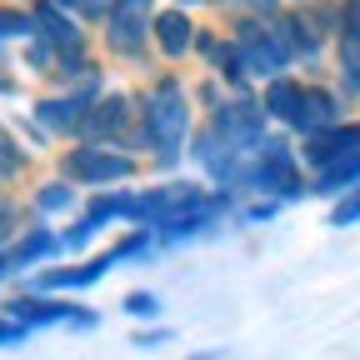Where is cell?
I'll list each match as a JSON object with an SVG mask.
<instances>
[{"mask_svg": "<svg viewBox=\"0 0 360 360\" xmlns=\"http://www.w3.org/2000/svg\"><path fill=\"white\" fill-rule=\"evenodd\" d=\"M186 125H191L186 90H180V80H160L155 96L146 101V130H150V141L165 150V160L180 150V141H186Z\"/></svg>", "mask_w": 360, "mask_h": 360, "instance_id": "cell-1", "label": "cell"}, {"mask_svg": "<svg viewBox=\"0 0 360 360\" xmlns=\"http://www.w3.org/2000/svg\"><path fill=\"white\" fill-rule=\"evenodd\" d=\"M245 180H250V186L255 191H270V195H276V200H295L300 191H305V175H300V160H295V150L281 141V135H276V141H265L260 146V160L245 170Z\"/></svg>", "mask_w": 360, "mask_h": 360, "instance_id": "cell-2", "label": "cell"}, {"mask_svg": "<svg viewBox=\"0 0 360 360\" xmlns=\"http://www.w3.org/2000/svg\"><path fill=\"white\" fill-rule=\"evenodd\" d=\"M65 175L70 180H90V186H105V180H130L135 175V160L101 146V141H90V146H75L65 155Z\"/></svg>", "mask_w": 360, "mask_h": 360, "instance_id": "cell-3", "label": "cell"}, {"mask_svg": "<svg viewBox=\"0 0 360 360\" xmlns=\"http://www.w3.org/2000/svg\"><path fill=\"white\" fill-rule=\"evenodd\" d=\"M215 135H225L231 150H250V146H265V110L255 101H236V105H220L215 110Z\"/></svg>", "mask_w": 360, "mask_h": 360, "instance_id": "cell-4", "label": "cell"}, {"mask_svg": "<svg viewBox=\"0 0 360 360\" xmlns=\"http://www.w3.org/2000/svg\"><path fill=\"white\" fill-rule=\"evenodd\" d=\"M240 65L250 75H270V80H281V70L290 65V51L281 45V35H265L260 25H240Z\"/></svg>", "mask_w": 360, "mask_h": 360, "instance_id": "cell-5", "label": "cell"}, {"mask_svg": "<svg viewBox=\"0 0 360 360\" xmlns=\"http://www.w3.org/2000/svg\"><path fill=\"white\" fill-rule=\"evenodd\" d=\"M20 326H96V310H80V305H65V300H45V295H20L6 305Z\"/></svg>", "mask_w": 360, "mask_h": 360, "instance_id": "cell-6", "label": "cell"}, {"mask_svg": "<svg viewBox=\"0 0 360 360\" xmlns=\"http://www.w3.org/2000/svg\"><path fill=\"white\" fill-rule=\"evenodd\" d=\"M345 125V110H340V96L326 85H305V96H300V115H295V130H305V141L310 135H321V130H335Z\"/></svg>", "mask_w": 360, "mask_h": 360, "instance_id": "cell-7", "label": "cell"}, {"mask_svg": "<svg viewBox=\"0 0 360 360\" xmlns=\"http://www.w3.org/2000/svg\"><path fill=\"white\" fill-rule=\"evenodd\" d=\"M355 150H360V120H345V125H335V130H321V135H310V141L300 146V155H305L310 170H326L330 160L355 155Z\"/></svg>", "mask_w": 360, "mask_h": 360, "instance_id": "cell-8", "label": "cell"}, {"mask_svg": "<svg viewBox=\"0 0 360 360\" xmlns=\"http://www.w3.org/2000/svg\"><path fill=\"white\" fill-rule=\"evenodd\" d=\"M115 260H120V255H115V250H105V255H96L90 265H75V270H45L40 285H45V290H85V285H96Z\"/></svg>", "mask_w": 360, "mask_h": 360, "instance_id": "cell-9", "label": "cell"}, {"mask_svg": "<svg viewBox=\"0 0 360 360\" xmlns=\"http://www.w3.org/2000/svg\"><path fill=\"white\" fill-rule=\"evenodd\" d=\"M355 186H360V150H355V155L330 160L326 170H315V186H310V191H315V195H335V200H340V195H345V191H355Z\"/></svg>", "mask_w": 360, "mask_h": 360, "instance_id": "cell-10", "label": "cell"}, {"mask_svg": "<svg viewBox=\"0 0 360 360\" xmlns=\"http://www.w3.org/2000/svg\"><path fill=\"white\" fill-rule=\"evenodd\" d=\"M35 35L45 45H56V51H80V30L70 15H60V6H40L35 11Z\"/></svg>", "mask_w": 360, "mask_h": 360, "instance_id": "cell-11", "label": "cell"}, {"mask_svg": "<svg viewBox=\"0 0 360 360\" xmlns=\"http://www.w3.org/2000/svg\"><path fill=\"white\" fill-rule=\"evenodd\" d=\"M155 40H160L165 56H186L191 40H195L191 15H186V11H165V15H155Z\"/></svg>", "mask_w": 360, "mask_h": 360, "instance_id": "cell-12", "label": "cell"}, {"mask_svg": "<svg viewBox=\"0 0 360 360\" xmlns=\"http://www.w3.org/2000/svg\"><path fill=\"white\" fill-rule=\"evenodd\" d=\"M300 96H305V85H295V80H270V90H265V115H276V120H285V125H295V115H300Z\"/></svg>", "mask_w": 360, "mask_h": 360, "instance_id": "cell-13", "label": "cell"}, {"mask_svg": "<svg viewBox=\"0 0 360 360\" xmlns=\"http://www.w3.org/2000/svg\"><path fill=\"white\" fill-rule=\"evenodd\" d=\"M120 125H125V101H101V105L85 110L80 135H115Z\"/></svg>", "mask_w": 360, "mask_h": 360, "instance_id": "cell-14", "label": "cell"}, {"mask_svg": "<svg viewBox=\"0 0 360 360\" xmlns=\"http://www.w3.org/2000/svg\"><path fill=\"white\" fill-rule=\"evenodd\" d=\"M51 250H60V240L51 236V231H40V225H35V231L11 250V270H20V265H35L40 255H51Z\"/></svg>", "mask_w": 360, "mask_h": 360, "instance_id": "cell-15", "label": "cell"}, {"mask_svg": "<svg viewBox=\"0 0 360 360\" xmlns=\"http://www.w3.org/2000/svg\"><path fill=\"white\" fill-rule=\"evenodd\" d=\"M135 200H141V195H125V191H115V195H96V200H90V210H85V220H90V225L115 220V215H130V220H135Z\"/></svg>", "mask_w": 360, "mask_h": 360, "instance_id": "cell-16", "label": "cell"}, {"mask_svg": "<svg viewBox=\"0 0 360 360\" xmlns=\"http://www.w3.org/2000/svg\"><path fill=\"white\" fill-rule=\"evenodd\" d=\"M146 45V20H110V51L135 56Z\"/></svg>", "mask_w": 360, "mask_h": 360, "instance_id": "cell-17", "label": "cell"}, {"mask_svg": "<svg viewBox=\"0 0 360 360\" xmlns=\"http://www.w3.org/2000/svg\"><path fill=\"white\" fill-rule=\"evenodd\" d=\"M40 120L51 125V130H75L85 120V110L75 101H40Z\"/></svg>", "mask_w": 360, "mask_h": 360, "instance_id": "cell-18", "label": "cell"}, {"mask_svg": "<svg viewBox=\"0 0 360 360\" xmlns=\"http://www.w3.org/2000/svg\"><path fill=\"white\" fill-rule=\"evenodd\" d=\"M330 225H335V231H345V225H360V186L345 191V195L330 205Z\"/></svg>", "mask_w": 360, "mask_h": 360, "instance_id": "cell-19", "label": "cell"}, {"mask_svg": "<svg viewBox=\"0 0 360 360\" xmlns=\"http://www.w3.org/2000/svg\"><path fill=\"white\" fill-rule=\"evenodd\" d=\"M35 205H40V210H70V205H75V191H70V186H40V191H35Z\"/></svg>", "mask_w": 360, "mask_h": 360, "instance_id": "cell-20", "label": "cell"}, {"mask_svg": "<svg viewBox=\"0 0 360 360\" xmlns=\"http://www.w3.org/2000/svg\"><path fill=\"white\" fill-rule=\"evenodd\" d=\"M125 310L135 315V321H155V315H160V300H155L150 290H130V295H125Z\"/></svg>", "mask_w": 360, "mask_h": 360, "instance_id": "cell-21", "label": "cell"}, {"mask_svg": "<svg viewBox=\"0 0 360 360\" xmlns=\"http://www.w3.org/2000/svg\"><path fill=\"white\" fill-rule=\"evenodd\" d=\"M155 0H115L110 6V20H146Z\"/></svg>", "mask_w": 360, "mask_h": 360, "instance_id": "cell-22", "label": "cell"}, {"mask_svg": "<svg viewBox=\"0 0 360 360\" xmlns=\"http://www.w3.org/2000/svg\"><path fill=\"white\" fill-rule=\"evenodd\" d=\"M0 35H35V15H15V11H0Z\"/></svg>", "mask_w": 360, "mask_h": 360, "instance_id": "cell-23", "label": "cell"}, {"mask_svg": "<svg viewBox=\"0 0 360 360\" xmlns=\"http://www.w3.org/2000/svg\"><path fill=\"white\" fill-rule=\"evenodd\" d=\"M56 6H60V11H80V15L96 20V15H110L115 0H56Z\"/></svg>", "mask_w": 360, "mask_h": 360, "instance_id": "cell-24", "label": "cell"}, {"mask_svg": "<svg viewBox=\"0 0 360 360\" xmlns=\"http://www.w3.org/2000/svg\"><path fill=\"white\" fill-rule=\"evenodd\" d=\"M25 330H30V326H20L11 310L0 315V345H15V340H25Z\"/></svg>", "mask_w": 360, "mask_h": 360, "instance_id": "cell-25", "label": "cell"}, {"mask_svg": "<svg viewBox=\"0 0 360 360\" xmlns=\"http://www.w3.org/2000/svg\"><path fill=\"white\" fill-rule=\"evenodd\" d=\"M165 340H170V330H150V335L141 330V335H135V345H141V350H160Z\"/></svg>", "mask_w": 360, "mask_h": 360, "instance_id": "cell-26", "label": "cell"}, {"mask_svg": "<svg viewBox=\"0 0 360 360\" xmlns=\"http://www.w3.org/2000/svg\"><path fill=\"white\" fill-rule=\"evenodd\" d=\"M195 360H215V355H195Z\"/></svg>", "mask_w": 360, "mask_h": 360, "instance_id": "cell-27", "label": "cell"}, {"mask_svg": "<svg viewBox=\"0 0 360 360\" xmlns=\"http://www.w3.org/2000/svg\"><path fill=\"white\" fill-rule=\"evenodd\" d=\"M6 270H11V265H0V276H6Z\"/></svg>", "mask_w": 360, "mask_h": 360, "instance_id": "cell-28", "label": "cell"}]
</instances>
